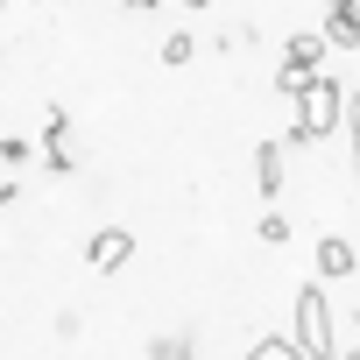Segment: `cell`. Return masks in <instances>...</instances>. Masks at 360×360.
I'll list each match as a JSON object with an SVG mask.
<instances>
[{
	"label": "cell",
	"mask_w": 360,
	"mask_h": 360,
	"mask_svg": "<svg viewBox=\"0 0 360 360\" xmlns=\"http://www.w3.org/2000/svg\"><path fill=\"white\" fill-rule=\"evenodd\" d=\"M304 360H339V332H332V304H325V290L318 283H304L297 290V339H290Z\"/></svg>",
	"instance_id": "cell-1"
},
{
	"label": "cell",
	"mask_w": 360,
	"mask_h": 360,
	"mask_svg": "<svg viewBox=\"0 0 360 360\" xmlns=\"http://www.w3.org/2000/svg\"><path fill=\"white\" fill-rule=\"evenodd\" d=\"M339 120H346V92H339V85H332V78L318 71V78H311V85L297 92V127H304V134L318 141V134H332Z\"/></svg>",
	"instance_id": "cell-2"
},
{
	"label": "cell",
	"mask_w": 360,
	"mask_h": 360,
	"mask_svg": "<svg viewBox=\"0 0 360 360\" xmlns=\"http://www.w3.org/2000/svg\"><path fill=\"white\" fill-rule=\"evenodd\" d=\"M318 64H325V43H318V36H290V50H283V71H276V85H283V92H304V85L318 78Z\"/></svg>",
	"instance_id": "cell-3"
},
{
	"label": "cell",
	"mask_w": 360,
	"mask_h": 360,
	"mask_svg": "<svg viewBox=\"0 0 360 360\" xmlns=\"http://www.w3.org/2000/svg\"><path fill=\"white\" fill-rule=\"evenodd\" d=\"M127 255H134V226H99V233L85 240V269H92V276H113Z\"/></svg>",
	"instance_id": "cell-4"
},
{
	"label": "cell",
	"mask_w": 360,
	"mask_h": 360,
	"mask_svg": "<svg viewBox=\"0 0 360 360\" xmlns=\"http://www.w3.org/2000/svg\"><path fill=\"white\" fill-rule=\"evenodd\" d=\"M318 43H332V50H353L360 43V8H353V0H332V22H325Z\"/></svg>",
	"instance_id": "cell-5"
},
{
	"label": "cell",
	"mask_w": 360,
	"mask_h": 360,
	"mask_svg": "<svg viewBox=\"0 0 360 360\" xmlns=\"http://www.w3.org/2000/svg\"><path fill=\"white\" fill-rule=\"evenodd\" d=\"M353 269H360V262H353V248H346L339 233H325V240H318V276H332V283H346Z\"/></svg>",
	"instance_id": "cell-6"
},
{
	"label": "cell",
	"mask_w": 360,
	"mask_h": 360,
	"mask_svg": "<svg viewBox=\"0 0 360 360\" xmlns=\"http://www.w3.org/2000/svg\"><path fill=\"white\" fill-rule=\"evenodd\" d=\"M255 191H262V198H276V191H283V148H276V141H262V148H255Z\"/></svg>",
	"instance_id": "cell-7"
},
{
	"label": "cell",
	"mask_w": 360,
	"mask_h": 360,
	"mask_svg": "<svg viewBox=\"0 0 360 360\" xmlns=\"http://www.w3.org/2000/svg\"><path fill=\"white\" fill-rule=\"evenodd\" d=\"M240 360H304V353H297L290 339H255V346H248Z\"/></svg>",
	"instance_id": "cell-8"
},
{
	"label": "cell",
	"mask_w": 360,
	"mask_h": 360,
	"mask_svg": "<svg viewBox=\"0 0 360 360\" xmlns=\"http://www.w3.org/2000/svg\"><path fill=\"white\" fill-rule=\"evenodd\" d=\"M29 155H36V141H29V134H8V141H0V162H15V169H22Z\"/></svg>",
	"instance_id": "cell-9"
},
{
	"label": "cell",
	"mask_w": 360,
	"mask_h": 360,
	"mask_svg": "<svg viewBox=\"0 0 360 360\" xmlns=\"http://www.w3.org/2000/svg\"><path fill=\"white\" fill-rule=\"evenodd\" d=\"M148 353H155V360H198V346H184V339H155Z\"/></svg>",
	"instance_id": "cell-10"
},
{
	"label": "cell",
	"mask_w": 360,
	"mask_h": 360,
	"mask_svg": "<svg viewBox=\"0 0 360 360\" xmlns=\"http://www.w3.org/2000/svg\"><path fill=\"white\" fill-rule=\"evenodd\" d=\"M191 57H198L191 36H169V43H162V64H191Z\"/></svg>",
	"instance_id": "cell-11"
},
{
	"label": "cell",
	"mask_w": 360,
	"mask_h": 360,
	"mask_svg": "<svg viewBox=\"0 0 360 360\" xmlns=\"http://www.w3.org/2000/svg\"><path fill=\"white\" fill-rule=\"evenodd\" d=\"M255 233H262V240H269V248H276V240H290V219H283V212H269V219H262V226H255Z\"/></svg>",
	"instance_id": "cell-12"
}]
</instances>
